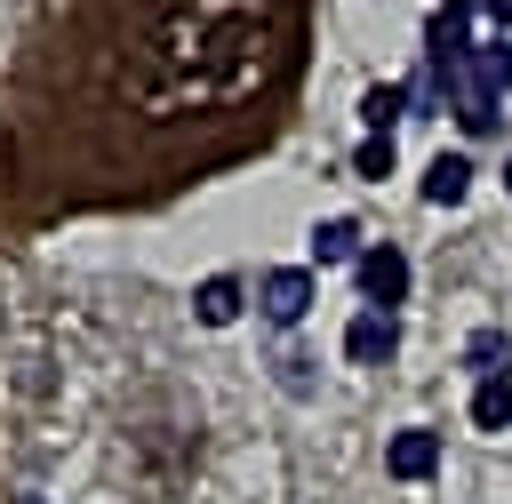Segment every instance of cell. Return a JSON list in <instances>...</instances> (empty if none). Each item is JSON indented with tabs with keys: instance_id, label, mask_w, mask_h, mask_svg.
Segmentation results:
<instances>
[{
	"instance_id": "cell-6",
	"label": "cell",
	"mask_w": 512,
	"mask_h": 504,
	"mask_svg": "<svg viewBox=\"0 0 512 504\" xmlns=\"http://www.w3.org/2000/svg\"><path fill=\"white\" fill-rule=\"evenodd\" d=\"M240 312H248V280H240V272H208V280L192 288V320H200V328H232Z\"/></svg>"
},
{
	"instance_id": "cell-12",
	"label": "cell",
	"mask_w": 512,
	"mask_h": 504,
	"mask_svg": "<svg viewBox=\"0 0 512 504\" xmlns=\"http://www.w3.org/2000/svg\"><path fill=\"white\" fill-rule=\"evenodd\" d=\"M352 176H392V136H360V152H352Z\"/></svg>"
},
{
	"instance_id": "cell-7",
	"label": "cell",
	"mask_w": 512,
	"mask_h": 504,
	"mask_svg": "<svg viewBox=\"0 0 512 504\" xmlns=\"http://www.w3.org/2000/svg\"><path fill=\"white\" fill-rule=\"evenodd\" d=\"M360 248H368V240H360V224H352V216L312 224V272H320V264H360Z\"/></svg>"
},
{
	"instance_id": "cell-10",
	"label": "cell",
	"mask_w": 512,
	"mask_h": 504,
	"mask_svg": "<svg viewBox=\"0 0 512 504\" xmlns=\"http://www.w3.org/2000/svg\"><path fill=\"white\" fill-rule=\"evenodd\" d=\"M472 424L480 432H512V376H480L472 384Z\"/></svg>"
},
{
	"instance_id": "cell-1",
	"label": "cell",
	"mask_w": 512,
	"mask_h": 504,
	"mask_svg": "<svg viewBox=\"0 0 512 504\" xmlns=\"http://www.w3.org/2000/svg\"><path fill=\"white\" fill-rule=\"evenodd\" d=\"M248 296H256V312H264L272 328H296V320L320 304V280H312V264H264Z\"/></svg>"
},
{
	"instance_id": "cell-2",
	"label": "cell",
	"mask_w": 512,
	"mask_h": 504,
	"mask_svg": "<svg viewBox=\"0 0 512 504\" xmlns=\"http://www.w3.org/2000/svg\"><path fill=\"white\" fill-rule=\"evenodd\" d=\"M352 272H360V296H368V312H400V304H408V280H416V272H408V248H392V240H368Z\"/></svg>"
},
{
	"instance_id": "cell-13",
	"label": "cell",
	"mask_w": 512,
	"mask_h": 504,
	"mask_svg": "<svg viewBox=\"0 0 512 504\" xmlns=\"http://www.w3.org/2000/svg\"><path fill=\"white\" fill-rule=\"evenodd\" d=\"M496 120H504V112H496V104H480V96H464V104H456V128H464V136H496Z\"/></svg>"
},
{
	"instance_id": "cell-16",
	"label": "cell",
	"mask_w": 512,
	"mask_h": 504,
	"mask_svg": "<svg viewBox=\"0 0 512 504\" xmlns=\"http://www.w3.org/2000/svg\"><path fill=\"white\" fill-rule=\"evenodd\" d=\"M504 192H512V160H504Z\"/></svg>"
},
{
	"instance_id": "cell-3",
	"label": "cell",
	"mask_w": 512,
	"mask_h": 504,
	"mask_svg": "<svg viewBox=\"0 0 512 504\" xmlns=\"http://www.w3.org/2000/svg\"><path fill=\"white\" fill-rule=\"evenodd\" d=\"M464 96H480V104H504V96H512V40H504V32L472 40V56H464ZM464 96H456V104H464Z\"/></svg>"
},
{
	"instance_id": "cell-4",
	"label": "cell",
	"mask_w": 512,
	"mask_h": 504,
	"mask_svg": "<svg viewBox=\"0 0 512 504\" xmlns=\"http://www.w3.org/2000/svg\"><path fill=\"white\" fill-rule=\"evenodd\" d=\"M400 352V312H352L344 320V360L352 368H384Z\"/></svg>"
},
{
	"instance_id": "cell-8",
	"label": "cell",
	"mask_w": 512,
	"mask_h": 504,
	"mask_svg": "<svg viewBox=\"0 0 512 504\" xmlns=\"http://www.w3.org/2000/svg\"><path fill=\"white\" fill-rule=\"evenodd\" d=\"M408 80H376L368 96H360V120H368V136H392V120H408Z\"/></svg>"
},
{
	"instance_id": "cell-14",
	"label": "cell",
	"mask_w": 512,
	"mask_h": 504,
	"mask_svg": "<svg viewBox=\"0 0 512 504\" xmlns=\"http://www.w3.org/2000/svg\"><path fill=\"white\" fill-rule=\"evenodd\" d=\"M480 16H488V24L504 32V40H512V0H480Z\"/></svg>"
},
{
	"instance_id": "cell-15",
	"label": "cell",
	"mask_w": 512,
	"mask_h": 504,
	"mask_svg": "<svg viewBox=\"0 0 512 504\" xmlns=\"http://www.w3.org/2000/svg\"><path fill=\"white\" fill-rule=\"evenodd\" d=\"M8 504H48V496H8Z\"/></svg>"
},
{
	"instance_id": "cell-9",
	"label": "cell",
	"mask_w": 512,
	"mask_h": 504,
	"mask_svg": "<svg viewBox=\"0 0 512 504\" xmlns=\"http://www.w3.org/2000/svg\"><path fill=\"white\" fill-rule=\"evenodd\" d=\"M464 192H472V160H464V152H440V160L424 168V200H432V208H456Z\"/></svg>"
},
{
	"instance_id": "cell-5",
	"label": "cell",
	"mask_w": 512,
	"mask_h": 504,
	"mask_svg": "<svg viewBox=\"0 0 512 504\" xmlns=\"http://www.w3.org/2000/svg\"><path fill=\"white\" fill-rule=\"evenodd\" d=\"M384 472H392V480H432V472H440V432H432V424L392 432V440H384Z\"/></svg>"
},
{
	"instance_id": "cell-11",
	"label": "cell",
	"mask_w": 512,
	"mask_h": 504,
	"mask_svg": "<svg viewBox=\"0 0 512 504\" xmlns=\"http://www.w3.org/2000/svg\"><path fill=\"white\" fill-rule=\"evenodd\" d=\"M504 360H512V336H504V328H480V336L464 344V368H472V376H512Z\"/></svg>"
}]
</instances>
